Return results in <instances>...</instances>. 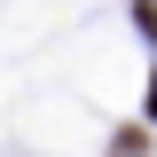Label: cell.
Here are the masks:
<instances>
[{"mask_svg":"<svg viewBox=\"0 0 157 157\" xmlns=\"http://www.w3.org/2000/svg\"><path fill=\"white\" fill-rule=\"evenodd\" d=\"M134 16H141V32L157 39V0H134Z\"/></svg>","mask_w":157,"mask_h":157,"instance_id":"1","label":"cell"},{"mask_svg":"<svg viewBox=\"0 0 157 157\" xmlns=\"http://www.w3.org/2000/svg\"><path fill=\"white\" fill-rule=\"evenodd\" d=\"M149 118H157V71H149Z\"/></svg>","mask_w":157,"mask_h":157,"instance_id":"2","label":"cell"}]
</instances>
